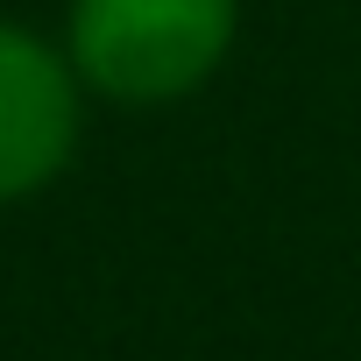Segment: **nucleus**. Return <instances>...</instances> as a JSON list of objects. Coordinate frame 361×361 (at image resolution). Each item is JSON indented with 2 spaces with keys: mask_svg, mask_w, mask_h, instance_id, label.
<instances>
[{
  "mask_svg": "<svg viewBox=\"0 0 361 361\" xmlns=\"http://www.w3.org/2000/svg\"><path fill=\"white\" fill-rule=\"evenodd\" d=\"M227 0H78V57L121 99L185 92L227 43Z\"/></svg>",
  "mask_w": 361,
  "mask_h": 361,
  "instance_id": "1",
  "label": "nucleus"
},
{
  "mask_svg": "<svg viewBox=\"0 0 361 361\" xmlns=\"http://www.w3.org/2000/svg\"><path fill=\"white\" fill-rule=\"evenodd\" d=\"M64 149H71V78H64V64L43 43L0 29V199H15L36 177H50Z\"/></svg>",
  "mask_w": 361,
  "mask_h": 361,
  "instance_id": "2",
  "label": "nucleus"
}]
</instances>
